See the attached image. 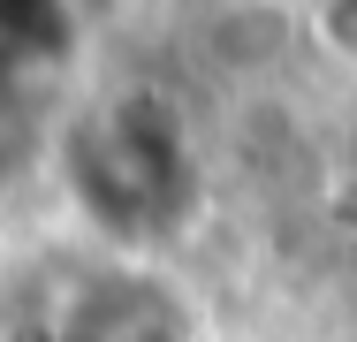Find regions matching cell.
Listing matches in <instances>:
<instances>
[{
	"instance_id": "obj_1",
	"label": "cell",
	"mask_w": 357,
	"mask_h": 342,
	"mask_svg": "<svg viewBox=\"0 0 357 342\" xmlns=\"http://www.w3.org/2000/svg\"><path fill=\"white\" fill-rule=\"evenodd\" d=\"M319 31H327L335 54H350V61H357V0H319Z\"/></svg>"
}]
</instances>
